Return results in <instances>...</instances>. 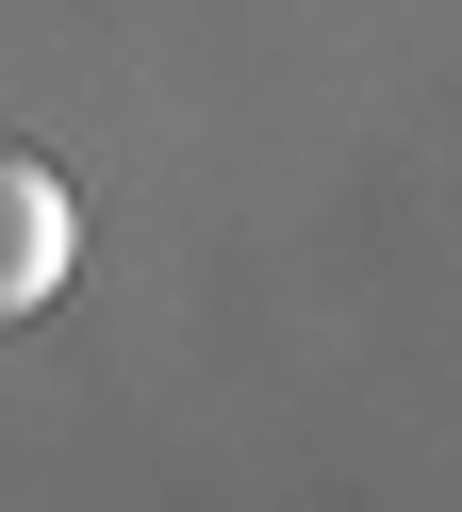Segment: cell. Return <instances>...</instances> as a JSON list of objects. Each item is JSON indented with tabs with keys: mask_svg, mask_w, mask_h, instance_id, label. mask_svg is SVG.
I'll use <instances>...</instances> for the list:
<instances>
[{
	"mask_svg": "<svg viewBox=\"0 0 462 512\" xmlns=\"http://www.w3.org/2000/svg\"><path fill=\"white\" fill-rule=\"evenodd\" d=\"M66 281H83V199H66V166L0 149V331H33Z\"/></svg>",
	"mask_w": 462,
	"mask_h": 512,
	"instance_id": "cell-1",
	"label": "cell"
}]
</instances>
